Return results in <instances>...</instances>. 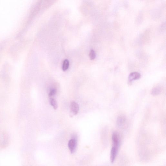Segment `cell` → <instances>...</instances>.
I'll return each instance as SVG.
<instances>
[{
  "instance_id": "cell-7",
  "label": "cell",
  "mask_w": 166,
  "mask_h": 166,
  "mask_svg": "<svg viewBox=\"0 0 166 166\" xmlns=\"http://www.w3.org/2000/svg\"><path fill=\"white\" fill-rule=\"evenodd\" d=\"M119 148L114 146L112 147L110 152V161L111 163H113L115 161L117 156Z\"/></svg>"
},
{
  "instance_id": "cell-6",
  "label": "cell",
  "mask_w": 166,
  "mask_h": 166,
  "mask_svg": "<svg viewBox=\"0 0 166 166\" xmlns=\"http://www.w3.org/2000/svg\"><path fill=\"white\" fill-rule=\"evenodd\" d=\"M141 77V74L140 73L138 72H132L128 76V82L130 84L133 81L140 79Z\"/></svg>"
},
{
  "instance_id": "cell-8",
  "label": "cell",
  "mask_w": 166,
  "mask_h": 166,
  "mask_svg": "<svg viewBox=\"0 0 166 166\" xmlns=\"http://www.w3.org/2000/svg\"><path fill=\"white\" fill-rule=\"evenodd\" d=\"M161 92V88L158 87H157L153 89L151 91V94L153 96H157Z\"/></svg>"
},
{
  "instance_id": "cell-11",
  "label": "cell",
  "mask_w": 166,
  "mask_h": 166,
  "mask_svg": "<svg viewBox=\"0 0 166 166\" xmlns=\"http://www.w3.org/2000/svg\"><path fill=\"white\" fill-rule=\"evenodd\" d=\"M89 57L91 60L95 59L96 57V53L94 50H90L89 53Z\"/></svg>"
},
{
  "instance_id": "cell-4",
  "label": "cell",
  "mask_w": 166,
  "mask_h": 166,
  "mask_svg": "<svg viewBox=\"0 0 166 166\" xmlns=\"http://www.w3.org/2000/svg\"><path fill=\"white\" fill-rule=\"evenodd\" d=\"M77 146V140L76 138L71 139L68 143V147L71 153H74L76 151Z\"/></svg>"
},
{
  "instance_id": "cell-12",
  "label": "cell",
  "mask_w": 166,
  "mask_h": 166,
  "mask_svg": "<svg viewBox=\"0 0 166 166\" xmlns=\"http://www.w3.org/2000/svg\"><path fill=\"white\" fill-rule=\"evenodd\" d=\"M57 90L55 89H52L50 91L49 94V97L51 98L53 96H54L56 93Z\"/></svg>"
},
{
  "instance_id": "cell-9",
  "label": "cell",
  "mask_w": 166,
  "mask_h": 166,
  "mask_svg": "<svg viewBox=\"0 0 166 166\" xmlns=\"http://www.w3.org/2000/svg\"><path fill=\"white\" fill-rule=\"evenodd\" d=\"M49 101L50 104L53 106V108L55 110L57 109V105L56 100L51 97L50 98Z\"/></svg>"
},
{
  "instance_id": "cell-3",
  "label": "cell",
  "mask_w": 166,
  "mask_h": 166,
  "mask_svg": "<svg viewBox=\"0 0 166 166\" xmlns=\"http://www.w3.org/2000/svg\"><path fill=\"white\" fill-rule=\"evenodd\" d=\"M112 140L113 141V146L119 148L120 138L118 133L116 132L113 133L112 136Z\"/></svg>"
},
{
  "instance_id": "cell-1",
  "label": "cell",
  "mask_w": 166,
  "mask_h": 166,
  "mask_svg": "<svg viewBox=\"0 0 166 166\" xmlns=\"http://www.w3.org/2000/svg\"><path fill=\"white\" fill-rule=\"evenodd\" d=\"M9 138L6 133H0V148L6 147L9 142Z\"/></svg>"
},
{
  "instance_id": "cell-10",
  "label": "cell",
  "mask_w": 166,
  "mask_h": 166,
  "mask_svg": "<svg viewBox=\"0 0 166 166\" xmlns=\"http://www.w3.org/2000/svg\"><path fill=\"white\" fill-rule=\"evenodd\" d=\"M69 66V62L68 60L66 59L64 61L62 69L63 71H66L68 69Z\"/></svg>"
},
{
  "instance_id": "cell-5",
  "label": "cell",
  "mask_w": 166,
  "mask_h": 166,
  "mask_svg": "<svg viewBox=\"0 0 166 166\" xmlns=\"http://www.w3.org/2000/svg\"><path fill=\"white\" fill-rule=\"evenodd\" d=\"M126 122V118L124 115H120L117 118L116 124L118 127L120 128L124 127Z\"/></svg>"
},
{
  "instance_id": "cell-2",
  "label": "cell",
  "mask_w": 166,
  "mask_h": 166,
  "mask_svg": "<svg viewBox=\"0 0 166 166\" xmlns=\"http://www.w3.org/2000/svg\"><path fill=\"white\" fill-rule=\"evenodd\" d=\"M79 110V106L78 104L75 101H72L70 105V113L71 117L76 115Z\"/></svg>"
}]
</instances>
